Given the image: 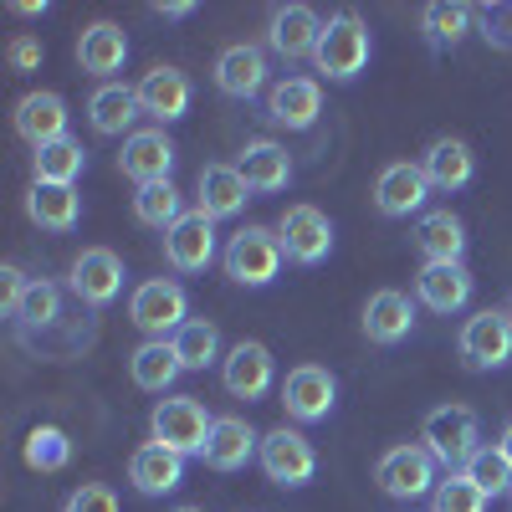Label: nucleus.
<instances>
[{
    "instance_id": "nucleus-1",
    "label": "nucleus",
    "mask_w": 512,
    "mask_h": 512,
    "mask_svg": "<svg viewBox=\"0 0 512 512\" xmlns=\"http://www.w3.org/2000/svg\"><path fill=\"white\" fill-rule=\"evenodd\" d=\"M420 446L431 451L446 472L466 466V461L482 451V420H477V410H466V405L431 410V415H425V425H420Z\"/></svg>"
},
{
    "instance_id": "nucleus-2",
    "label": "nucleus",
    "mask_w": 512,
    "mask_h": 512,
    "mask_svg": "<svg viewBox=\"0 0 512 512\" xmlns=\"http://www.w3.org/2000/svg\"><path fill=\"white\" fill-rule=\"evenodd\" d=\"M318 72L333 77V82H354L364 67H369V26L354 16V11H338L323 21V36H318V52H313Z\"/></svg>"
},
{
    "instance_id": "nucleus-3",
    "label": "nucleus",
    "mask_w": 512,
    "mask_h": 512,
    "mask_svg": "<svg viewBox=\"0 0 512 512\" xmlns=\"http://www.w3.org/2000/svg\"><path fill=\"white\" fill-rule=\"evenodd\" d=\"M210 425H216V420L205 415V405H200L195 395H169V400H159V405H154V415H149L154 441H159V446H169L175 456H205Z\"/></svg>"
},
{
    "instance_id": "nucleus-4",
    "label": "nucleus",
    "mask_w": 512,
    "mask_h": 512,
    "mask_svg": "<svg viewBox=\"0 0 512 512\" xmlns=\"http://www.w3.org/2000/svg\"><path fill=\"white\" fill-rule=\"evenodd\" d=\"M441 461L425 451V446H395L384 451L379 466H374V482L384 497H400V502H415V497H431L441 487Z\"/></svg>"
},
{
    "instance_id": "nucleus-5",
    "label": "nucleus",
    "mask_w": 512,
    "mask_h": 512,
    "mask_svg": "<svg viewBox=\"0 0 512 512\" xmlns=\"http://www.w3.org/2000/svg\"><path fill=\"white\" fill-rule=\"evenodd\" d=\"M282 241H277V231H267V226H246V231H236L231 236V246H226V277L231 282H241V287H267V282H277V272H282Z\"/></svg>"
},
{
    "instance_id": "nucleus-6",
    "label": "nucleus",
    "mask_w": 512,
    "mask_h": 512,
    "mask_svg": "<svg viewBox=\"0 0 512 512\" xmlns=\"http://www.w3.org/2000/svg\"><path fill=\"white\" fill-rule=\"evenodd\" d=\"M128 318H134L149 338H175L185 323H190V297L180 282H169V277H149L134 287V297H128Z\"/></svg>"
},
{
    "instance_id": "nucleus-7",
    "label": "nucleus",
    "mask_w": 512,
    "mask_h": 512,
    "mask_svg": "<svg viewBox=\"0 0 512 512\" xmlns=\"http://www.w3.org/2000/svg\"><path fill=\"white\" fill-rule=\"evenodd\" d=\"M277 241L287 251V262L318 267V262H328V251H333V221L323 216L318 205H287L282 221H277Z\"/></svg>"
},
{
    "instance_id": "nucleus-8",
    "label": "nucleus",
    "mask_w": 512,
    "mask_h": 512,
    "mask_svg": "<svg viewBox=\"0 0 512 512\" xmlns=\"http://www.w3.org/2000/svg\"><path fill=\"white\" fill-rule=\"evenodd\" d=\"M256 461H262V472H267V482H277V487H308L313 477H318V451H313V441L303 436V431H272V436H262V451H256Z\"/></svg>"
},
{
    "instance_id": "nucleus-9",
    "label": "nucleus",
    "mask_w": 512,
    "mask_h": 512,
    "mask_svg": "<svg viewBox=\"0 0 512 512\" xmlns=\"http://www.w3.org/2000/svg\"><path fill=\"white\" fill-rule=\"evenodd\" d=\"M461 359H466V369H482V374L512 364V313L487 308L477 318H466V328H461Z\"/></svg>"
},
{
    "instance_id": "nucleus-10",
    "label": "nucleus",
    "mask_w": 512,
    "mask_h": 512,
    "mask_svg": "<svg viewBox=\"0 0 512 512\" xmlns=\"http://www.w3.org/2000/svg\"><path fill=\"white\" fill-rule=\"evenodd\" d=\"M164 262L175 272H205L216 262V221L205 210H185V216L164 231Z\"/></svg>"
},
{
    "instance_id": "nucleus-11",
    "label": "nucleus",
    "mask_w": 512,
    "mask_h": 512,
    "mask_svg": "<svg viewBox=\"0 0 512 512\" xmlns=\"http://www.w3.org/2000/svg\"><path fill=\"white\" fill-rule=\"evenodd\" d=\"M282 405H287V415H292V420H303V425L328 420V415H333V405H338V379H333L323 364H303V369H292V374L282 379Z\"/></svg>"
},
{
    "instance_id": "nucleus-12",
    "label": "nucleus",
    "mask_w": 512,
    "mask_h": 512,
    "mask_svg": "<svg viewBox=\"0 0 512 512\" xmlns=\"http://www.w3.org/2000/svg\"><path fill=\"white\" fill-rule=\"evenodd\" d=\"M425 200H431V180H425V169L420 164H384L379 169V180H374V205H379V216H390V221H405L415 216V210H425Z\"/></svg>"
},
{
    "instance_id": "nucleus-13",
    "label": "nucleus",
    "mask_w": 512,
    "mask_h": 512,
    "mask_svg": "<svg viewBox=\"0 0 512 512\" xmlns=\"http://www.w3.org/2000/svg\"><path fill=\"white\" fill-rule=\"evenodd\" d=\"M72 292H77V303H88V308H108L113 297L123 292V262H118V251L108 246H88L72 262Z\"/></svg>"
},
{
    "instance_id": "nucleus-14",
    "label": "nucleus",
    "mask_w": 512,
    "mask_h": 512,
    "mask_svg": "<svg viewBox=\"0 0 512 512\" xmlns=\"http://www.w3.org/2000/svg\"><path fill=\"white\" fill-rule=\"evenodd\" d=\"M118 169L134 185H159V180H169V169H175V144H169L164 128H139V134L123 139Z\"/></svg>"
},
{
    "instance_id": "nucleus-15",
    "label": "nucleus",
    "mask_w": 512,
    "mask_h": 512,
    "mask_svg": "<svg viewBox=\"0 0 512 512\" xmlns=\"http://www.w3.org/2000/svg\"><path fill=\"white\" fill-rule=\"evenodd\" d=\"M318 36H323V21L313 6H277L272 11V26H267V47L282 57V62H303L318 52Z\"/></svg>"
},
{
    "instance_id": "nucleus-16",
    "label": "nucleus",
    "mask_w": 512,
    "mask_h": 512,
    "mask_svg": "<svg viewBox=\"0 0 512 512\" xmlns=\"http://www.w3.org/2000/svg\"><path fill=\"white\" fill-rule=\"evenodd\" d=\"M216 88L236 103H251L256 93L267 88V52L251 47V41H236L216 57Z\"/></svg>"
},
{
    "instance_id": "nucleus-17",
    "label": "nucleus",
    "mask_w": 512,
    "mask_h": 512,
    "mask_svg": "<svg viewBox=\"0 0 512 512\" xmlns=\"http://www.w3.org/2000/svg\"><path fill=\"white\" fill-rule=\"evenodd\" d=\"M128 482H134L139 497H164L185 482V456H175L159 441H144L134 456H128Z\"/></svg>"
},
{
    "instance_id": "nucleus-18",
    "label": "nucleus",
    "mask_w": 512,
    "mask_h": 512,
    "mask_svg": "<svg viewBox=\"0 0 512 512\" xmlns=\"http://www.w3.org/2000/svg\"><path fill=\"white\" fill-rule=\"evenodd\" d=\"M415 292L431 313H461L472 303V272L461 262H425L415 277Z\"/></svg>"
},
{
    "instance_id": "nucleus-19",
    "label": "nucleus",
    "mask_w": 512,
    "mask_h": 512,
    "mask_svg": "<svg viewBox=\"0 0 512 512\" xmlns=\"http://www.w3.org/2000/svg\"><path fill=\"white\" fill-rule=\"evenodd\" d=\"M262 451V436L251 431V420L241 415H221L210 425V441H205V466H216V472H241V466Z\"/></svg>"
},
{
    "instance_id": "nucleus-20",
    "label": "nucleus",
    "mask_w": 512,
    "mask_h": 512,
    "mask_svg": "<svg viewBox=\"0 0 512 512\" xmlns=\"http://www.w3.org/2000/svg\"><path fill=\"white\" fill-rule=\"evenodd\" d=\"M323 113V88L313 77H282L267 93V118L282 128H313Z\"/></svg>"
},
{
    "instance_id": "nucleus-21",
    "label": "nucleus",
    "mask_w": 512,
    "mask_h": 512,
    "mask_svg": "<svg viewBox=\"0 0 512 512\" xmlns=\"http://www.w3.org/2000/svg\"><path fill=\"white\" fill-rule=\"evenodd\" d=\"M195 190H200V210H205L210 221H231V216H241L246 200H251V185L241 180V169H236V164H205Z\"/></svg>"
},
{
    "instance_id": "nucleus-22",
    "label": "nucleus",
    "mask_w": 512,
    "mask_h": 512,
    "mask_svg": "<svg viewBox=\"0 0 512 512\" xmlns=\"http://www.w3.org/2000/svg\"><path fill=\"white\" fill-rule=\"evenodd\" d=\"M410 328H415V303H410L405 292L384 287V292L369 297V308H364V333H369V344L395 349L400 338H410Z\"/></svg>"
},
{
    "instance_id": "nucleus-23",
    "label": "nucleus",
    "mask_w": 512,
    "mask_h": 512,
    "mask_svg": "<svg viewBox=\"0 0 512 512\" xmlns=\"http://www.w3.org/2000/svg\"><path fill=\"white\" fill-rule=\"evenodd\" d=\"M16 134L31 149H47V144L67 139V103L57 93H26L16 103Z\"/></svg>"
},
{
    "instance_id": "nucleus-24",
    "label": "nucleus",
    "mask_w": 512,
    "mask_h": 512,
    "mask_svg": "<svg viewBox=\"0 0 512 512\" xmlns=\"http://www.w3.org/2000/svg\"><path fill=\"white\" fill-rule=\"evenodd\" d=\"M139 108L159 123H175L190 113V77L180 67H154L139 82Z\"/></svg>"
},
{
    "instance_id": "nucleus-25",
    "label": "nucleus",
    "mask_w": 512,
    "mask_h": 512,
    "mask_svg": "<svg viewBox=\"0 0 512 512\" xmlns=\"http://www.w3.org/2000/svg\"><path fill=\"white\" fill-rule=\"evenodd\" d=\"M236 169H241V180L251 185V195H277V190H287V180H292V159H287V149L272 144V139H251V144L241 149Z\"/></svg>"
},
{
    "instance_id": "nucleus-26",
    "label": "nucleus",
    "mask_w": 512,
    "mask_h": 512,
    "mask_svg": "<svg viewBox=\"0 0 512 512\" xmlns=\"http://www.w3.org/2000/svg\"><path fill=\"white\" fill-rule=\"evenodd\" d=\"M221 379L236 400H262L272 390V354L267 344H236L221 364Z\"/></svg>"
},
{
    "instance_id": "nucleus-27",
    "label": "nucleus",
    "mask_w": 512,
    "mask_h": 512,
    "mask_svg": "<svg viewBox=\"0 0 512 512\" xmlns=\"http://www.w3.org/2000/svg\"><path fill=\"white\" fill-rule=\"evenodd\" d=\"M420 169H425V180H431V190H446V195H451V190L472 185L477 159H472V149H466L461 139H436L431 149H425Z\"/></svg>"
},
{
    "instance_id": "nucleus-28",
    "label": "nucleus",
    "mask_w": 512,
    "mask_h": 512,
    "mask_svg": "<svg viewBox=\"0 0 512 512\" xmlns=\"http://www.w3.org/2000/svg\"><path fill=\"white\" fill-rule=\"evenodd\" d=\"M77 62H82V72H93V77L123 72V62H128V36H123V26L93 21L88 31H82V41H77Z\"/></svg>"
},
{
    "instance_id": "nucleus-29",
    "label": "nucleus",
    "mask_w": 512,
    "mask_h": 512,
    "mask_svg": "<svg viewBox=\"0 0 512 512\" xmlns=\"http://www.w3.org/2000/svg\"><path fill=\"white\" fill-rule=\"evenodd\" d=\"M139 113H144L139 108V88H123V82H103V88L88 98V118H93V128H98L103 139L128 134Z\"/></svg>"
},
{
    "instance_id": "nucleus-30",
    "label": "nucleus",
    "mask_w": 512,
    "mask_h": 512,
    "mask_svg": "<svg viewBox=\"0 0 512 512\" xmlns=\"http://www.w3.org/2000/svg\"><path fill=\"white\" fill-rule=\"evenodd\" d=\"M26 216H31L41 231H72L77 216H82L77 185H47V180H36L31 195H26Z\"/></svg>"
},
{
    "instance_id": "nucleus-31",
    "label": "nucleus",
    "mask_w": 512,
    "mask_h": 512,
    "mask_svg": "<svg viewBox=\"0 0 512 512\" xmlns=\"http://www.w3.org/2000/svg\"><path fill=\"white\" fill-rule=\"evenodd\" d=\"M128 374H134L139 390L164 395L169 384H175V379L185 374V364H180L175 344H164V338H149V344H139L134 354H128Z\"/></svg>"
},
{
    "instance_id": "nucleus-32",
    "label": "nucleus",
    "mask_w": 512,
    "mask_h": 512,
    "mask_svg": "<svg viewBox=\"0 0 512 512\" xmlns=\"http://www.w3.org/2000/svg\"><path fill=\"white\" fill-rule=\"evenodd\" d=\"M415 246L425 262H461L466 256V226L451 216V210H431L415 226Z\"/></svg>"
},
{
    "instance_id": "nucleus-33",
    "label": "nucleus",
    "mask_w": 512,
    "mask_h": 512,
    "mask_svg": "<svg viewBox=\"0 0 512 512\" xmlns=\"http://www.w3.org/2000/svg\"><path fill=\"white\" fill-rule=\"evenodd\" d=\"M420 31L436 52L461 47L466 31H477V6H456V0H436V6L420 11Z\"/></svg>"
},
{
    "instance_id": "nucleus-34",
    "label": "nucleus",
    "mask_w": 512,
    "mask_h": 512,
    "mask_svg": "<svg viewBox=\"0 0 512 512\" xmlns=\"http://www.w3.org/2000/svg\"><path fill=\"white\" fill-rule=\"evenodd\" d=\"M31 169H36V180H47V185H77V175L88 169V149L77 139H57V144L31 154Z\"/></svg>"
},
{
    "instance_id": "nucleus-35",
    "label": "nucleus",
    "mask_w": 512,
    "mask_h": 512,
    "mask_svg": "<svg viewBox=\"0 0 512 512\" xmlns=\"http://www.w3.org/2000/svg\"><path fill=\"white\" fill-rule=\"evenodd\" d=\"M134 216H139V226L169 231V226L185 216V200H180V190L169 185V180H159V185H139V190H134Z\"/></svg>"
},
{
    "instance_id": "nucleus-36",
    "label": "nucleus",
    "mask_w": 512,
    "mask_h": 512,
    "mask_svg": "<svg viewBox=\"0 0 512 512\" xmlns=\"http://www.w3.org/2000/svg\"><path fill=\"white\" fill-rule=\"evenodd\" d=\"M169 344H175L185 369H210L221 359V333H216V323H205V318H190L175 338H169Z\"/></svg>"
},
{
    "instance_id": "nucleus-37",
    "label": "nucleus",
    "mask_w": 512,
    "mask_h": 512,
    "mask_svg": "<svg viewBox=\"0 0 512 512\" xmlns=\"http://www.w3.org/2000/svg\"><path fill=\"white\" fill-rule=\"evenodd\" d=\"M67 461H72V441L57 431V425H36V431L26 436V466L31 472H62Z\"/></svg>"
},
{
    "instance_id": "nucleus-38",
    "label": "nucleus",
    "mask_w": 512,
    "mask_h": 512,
    "mask_svg": "<svg viewBox=\"0 0 512 512\" xmlns=\"http://www.w3.org/2000/svg\"><path fill=\"white\" fill-rule=\"evenodd\" d=\"M487 492L466 477V472H451V477H441V487L431 492V512H487Z\"/></svg>"
},
{
    "instance_id": "nucleus-39",
    "label": "nucleus",
    "mask_w": 512,
    "mask_h": 512,
    "mask_svg": "<svg viewBox=\"0 0 512 512\" xmlns=\"http://www.w3.org/2000/svg\"><path fill=\"white\" fill-rule=\"evenodd\" d=\"M466 477H472L487 497H502V492H512V461L502 456V446H482L472 461L461 466Z\"/></svg>"
},
{
    "instance_id": "nucleus-40",
    "label": "nucleus",
    "mask_w": 512,
    "mask_h": 512,
    "mask_svg": "<svg viewBox=\"0 0 512 512\" xmlns=\"http://www.w3.org/2000/svg\"><path fill=\"white\" fill-rule=\"evenodd\" d=\"M57 318H62V292H57L47 277H36V282L26 287V297H21L16 323H21V328H52Z\"/></svg>"
},
{
    "instance_id": "nucleus-41",
    "label": "nucleus",
    "mask_w": 512,
    "mask_h": 512,
    "mask_svg": "<svg viewBox=\"0 0 512 512\" xmlns=\"http://www.w3.org/2000/svg\"><path fill=\"white\" fill-rule=\"evenodd\" d=\"M477 31L492 52H512V0H487V6H477Z\"/></svg>"
},
{
    "instance_id": "nucleus-42",
    "label": "nucleus",
    "mask_w": 512,
    "mask_h": 512,
    "mask_svg": "<svg viewBox=\"0 0 512 512\" xmlns=\"http://www.w3.org/2000/svg\"><path fill=\"white\" fill-rule=\"evenodd\" d=\"M62 512H118V492L103 487V482H82V487L67 497Z\"/></svg>"
},
{
    "instance_id": "nucleus-43",
    "label": "nucleus",
    "mask_w": 512,
    "mask_h": 512,
    "mask_svg": "<svg viewBox=\"0 0 512 512\" xmlns=\"http://www.w3.org/2000/svg\"><path fill=\"white\" fill-rule=\"evenodd\" d=\"M26 287H31V282H26L16 267H0V313H6V318H16V313H21Z\"/></svg>"
},
{
    "instance_id": "nucleus-44",
    "label": "nucleus",
    "mask_w": 512,
    "mask_h": 512,
    "mask_svg": "<svg viewBox=\"0 0 512 512\" xmlns=\"http://www.w3.org/2000/svg\"><path fill=\"white\" fill-rule=\"evenodd\" d=\"M6 57H11L16 72H31V67H41V41H36V36H16Z\"/></svg>"
},
{
    "instance_id": "nucleus-45",
    "label": "nucleus",
    "mask_w": 512,
    "mask_h": 512,
    "mask_svg": "<svg viewBox=\"0 0 512 512\" xmlns=\"http://www.w3.org/2000/svg\"><path fill=\"white\" fill-rule=\"evenodd\" d=\"M154 16H164V21H185V16H195V6H190V0H169V6H154Z\"/></svg>"
},
{
    "instance_id": "nucleus-46",
    "label": "nucleus",
    "mask_w": 512,
    "mask_h": 512,
    "mask_svg": "<svg viewBox=\"0 0 512 512\" xmlns=\"http://www.w3.org/2000/svg\"><path fill=\"white\" fill-rule=\"evenodd\" d=\"M11 11H16V16H41V11H47V6H36V0H16Z\"/></svg>"
},
{
    "instance_id": "nucleus-47",
    "label": "nucleus",
    "mask_w": 512,
    "mask_h": 512,
    "mask_svg": "<svg viewBox=\"0 0 512 512\" xmlns=\"http://www.w3.org/2000/svg\"><path fill=\"white\" fill-rule=\"evenodd\" d=\"M497 446H502V456L512 461V425H507V431H502V441H497Z\"/></svg>"
},
{
    "instance_id": "nucleus-48",
    "label": "nucleus",
    "mask_w": 512,
    "mask_h": 512,
    "mask_svg": "<svg viewBox=\"0 0 512 512\" xmlns=\"http://www.w3.org/2000/svg\"><path fill=\"white\" fill-rule=\"evenodd\" d=\"M175 512H200V507H175Z\"/></svg>"
}]
</instances>
